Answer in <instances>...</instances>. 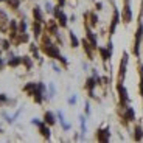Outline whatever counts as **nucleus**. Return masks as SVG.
<instances>
[{
	"label": "nucleus",
	"mask_w": 143,
	"mask_h": 143,
	"mask_svg": "<svg viewBox=\"0 0 143 143\" xmlns=\"http://www.w3.org/2000/svg\"><path fill=\"white\" fill-rule=\"evenodd\" d=\"M39 33H41V28H39V25H34V34H36V36H39Z\"/></svg>",
	"instance_id": "12"
},
{
	"label": "nucleus",
	"mask_w": 143,
	"mask_h": 143,
	"mask_svg": "<svg viewBox=\"0 0 143 143\" xmlns=\"http://www.w3.org/2000/svg\"><path fill=\"white\" fill-rule=\"evenodd\" d=\"M45 51H47V53L50 55V56H53V58H59L61 59V56H59V51H58V48H55L53 45H47V47H45Z\"/></svg>",
	"instance_id": "1"
},
{
	"label": "nucleus",
	"mask_w": 143,
	"mask_h": 143,
	"mask_svg": "<svg viewBox=\"0 0 143 143\" xmlns=\"http://www.w3.org/2000/svg\"><path fill=\"white\" fill-rule=\"evenodd\" d=\"M45 121H47L48 124H53V123H55V117H53V114H50V112L45 114Z\"/></svg>",
	"instance_id": "2"
},
{
	"label": "nucleus",
	"mask_w": 143,
	"mask_h": 143,
	"mask_svg": "<svg viewBox=\"0 0 143 143\" xmlns=\"http://www.w3.org/2000/svg\"><path fill=\"white\" fill-rule=\"evenodd\" d=\"M142 95H143V68H142Z\"/></svg>",
	"instance_id": "15"
},
{
	"label": "nucleus",
	"mask_w": 143,
	"mask_h": 143,
	"mask_svg": "<svg viewBox=\"0 0 143 143\" xmlns=\"http://www.w3.org/2000/svg\"><path fill=\"white\" fill-rule=\"evenodd\" d=\"M142 135H143L142 128H137V129H135V139H137V140H140V139H142Z\"/></svg>",
	"instance_id": "4"
},
{
	"label": "nucleus",
	"mask_w": 143,
	"mask_h": 143,
	"mask_svg": "<svg viewBox=\"0 0 143 143\" xmlns=\"http://www.w3.org/2000/svg\"><path fill=\"white\" fill-rule=\"evenodd\" d=\"M118 89H120V93H121V100H123V101H126V90H124L121 86H120Z\"/></svg>",
	"instance_id": "7"
},
{
	"label": "nucleus",
	"mask_w": 143,
	"mask_h": 143,
	"mask_svg": "<svg viewBox=\"0 0 143 143\" xmlns=\"http://www.w3.org/2000/svg\"><path fill=\"white\" fill-rule=\"evenodd\" d=\"M128 118H129V120H132V118H134V111H132V109H129V111H128Z\"/></svg>",
	"instance_id": "11"
},
{
	"label": "nucleus",
	"mask_w": 143,
	"mask_h": 143,
	"mask_svg": "<svg viewBox=\"0 0 143 143\" xmlns=\"http://www.w3.org/2000/svg\"><path fill=\"white\" fill-rule=\"evenodd\" d=\"M101 55H103V58H104V59H109V51H107V50L101 48Z\"/></svg>",
	"instance_id": "9"
},
{
	"label": "nucleus",
	"mask_w": 143,
	"mask_h": 143,
	"mask_svg": "<svg viewBox=\"0 0 143 143\" xmlns=\"http://www.w3.org/2000/svg\"><path fill=\"white\" fill-rule=\"evenodd\" d=\"M41 132H42L45 137H50V132H48V129L45 128V126H42V124H41Z\"/></svg>",
	"instance_id": "8"
},
{
	"label": "nucleus",
	"mask_w": 143,
	"mask_h": 143,
	"mask_svg": "<svg viewBox=\"0 0 143 143\" xmlns=\"http://www.w3.org/2000/svg\"><path fill=\"white\" fill-rule=\"evenodd\" d=\"M34 16H36V20H37V22H42V17H41V11H39L37 8L34 9Z\"/></svg>",
	"instance_id": "5"
},
{
	"label": "nucleus",
	"mask_w": 143,
	"mask_h": 143,
	"mask_svg": "<svg viewBox=\"0 0 143 143\" xmlns=\"http://www.w3.org/2000/svg\"><path fill=\"white\" fill-rule=\"evenodd\" d=\"M19 62H20V59H11V61H9V64H11V65H17Z\"/></svg>",
	"instance_id": "13"
},
{
	"label": "nucleus",
	"mask_w": 143,
	"mask_h": 143,
	"mask_svg": "<svg viewBox=\"0 0 143 143\" xmlns=\"http://www.w3.org/2000/svg\"><path fill=\"white\" fill-rule=\"evenodd\" d=\"M109 139V134H107V131H101L100 134V140H107Z\"/></svg>",
	"instance_id": "3"
},
{
	"label": "nucleus",
	"mask_w": 143,
	"mask_h": 143,
	"mask_svg": "<svg viewBox=\"0 0 143 143\" xmlns=\"http://www.w3.org/2000/svg\"><path fill=\"white\" fill-rule=\"evenodd\" d=\"M87 83H89V84H87V86H89V87H93V84H95V81H93V79H89V81H87Z\"/></svg>",
	"instance_id": "14"
},
{
	"label": "nucleus",
	"mask_w": 143,
	"mask_h": 143,
	"mask_svg": "<svg viewBox=\"0 0 143 143\" xmlns=\"http://www.w3.org/2000/svg\"><path fill=\"white\" fill-rule=\"evenodd\" d=\"M8 2H9L11 5H13L14 8H17V6H19V0H8Z\"/></svg>",
	"instance_id": "10"
},
{
	"label": "nucleus",
	"mask_w": 143,
	"mask_h": 143,
	"mask_svg": "<svg viewBox=\"0 0 143 143\" xmlns=\"http://www.w3.org/2000/svg\"><path fill=\"white\" fill-rule=\"evenodd\" d=\"M92 24H96V16H92Z\"/></svg>",
	"instance_id": "16"
},
{
	"label": "nucleus",
	"mask_w": 143,
	"mask_h": 143,
	"mask_svg": "<svg viewBox=\"0 0 143 143\" xmlns=\"http://www.w3.org/2000/svg\"><path fill=\"white\" fill-rule=\"evenodd\" d=\"M70 39H72V45H73V47H78V41H76V37H75L73 33H70Z\"/></svg>",
	"instance_id": "6"
}]
</instances>
